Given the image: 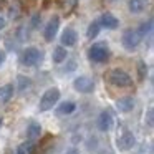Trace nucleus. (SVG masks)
Wrapping results in <instances>:
<instances>
[{"label":"nucleus","mask_w":154,"mask_h":154,"mask_svg":"<svg viewBox=\"0 0 154 154\" xmlns=\"http://www.w3.org/2000/svg\"><path fill=\"white\" fill-rule=\"evenodd\" d=\"M108 80H109L111 85L118 88H129L133 85V78L126 73L124 70H119V68H114V70L109 71L108 75Z\"/></svg>","instance_id":"1"},{"label":"nucleus","mask_w":154,"mask_h":154,"mask_svg":"<svg viewBox=\"0 0 154 154\" xmlns=\"http://www.w3.org/2000/svg\"><path fill=\"white\" fill-rule=\"evenodd\" d=\"M88 57L94 63H104L109 58V50H108V47L104 43H94L88 50Z\"/></svg>","instance_id":"2"},{"label":"nucleus","mask_w":154,"mask_h":154,"mask_svg":"<svg viewBox=\"0 0 154 154\" xmlns=\"http://www.w3.org/2000/svg\"><path fill=\"white\" fill-rule=\"evenodd\" d=\"M58 100H60V90H58V88H50V90H47L43 93V96H42V100H40V111L51 109V108L58 103Z\"/></svg>","instance_id":"3"},{"label":"nucleus","mask_w":154,"mask_h":154,"mask_svg":"<svg viewBox=\"0 0 154 154\" xmlns=\"http://www.w3.org/2000/svg\"><path fill=\"white\" fill-rule=\"evenodd\" d=\"M42 60H43V53H42V50H38V48H35V47H28L27 50L22 53V63H23L25 66H35V65H38Z\"/></svg>","instance_id":"4"},{"label":"nucleus","mask_w":154,"mask_h":154,"mask_svg":"<svg viewBox=\"0 0 154 154\" xmlns=\"http://www.w3.org/2000/svg\"><path fill=\"white\" fill-rule=\"evenodd\" d=\"M141 40H143V38L139 37L137 30H133V28H129V30L124 32L123 38H121L123 47L126 48V50H134V48H137V45L141 43Z\"/></svg>","instance_id":"5"},{"label":"nucleus","mask_w":154,"mask_h":154,"mask_svg":"<svg viewBox=\"0 0 154 154\" xmlns=\"http://www.w3.org/2000/svg\"><path fill=\"white\" fill-rule=\"evenodd\" d=\"M73 88L80 93H91L94 90V83L91 78L88 76H78L76 80L73 81Z\"/></svg>","instance_id":"6"},{"label":"nucleus","mask_w":154,"mask_h":154,"mask_svg":"<svg viewBox=\"0 0 154 154\" xmlns=\"http://www.w3.org/2000/svg\"><path fill=\"white\" fill-rule=\"evenodd\" d=\"M134 143H136V139H134L133 133H129V131H124L123 134H121L119 137H118L116 141V146L119 151H129L131 147L134 146Z\"/></svg>","instance_id":"7"},{"label":"nucleus","mask_w":154,"mask_h":154,"mask_svg":"<svg viewBox=\"0 0 154 154\" xmlns=\"http://www.w3.org/2000/svg\"><path fill=\"white\" fill-rule=\"evenodd\" d=\"M58 27H60V18L58 17H51L50 20H48L47 27H45V32H43V37L47 42H51L55 38V35H57L58 32Z\"/></svg>","instance_id":"8"},{"label":"nucleus","mask_w":154,"mask_h":154,"mask_svg":"<svg viewBox=\"0 0 154 154\" xmlns=\"http://www.w3.org/2000/svg\"><path fill=\"white\" fill-rule=\"evenodd\" d=\"M113 126V116L109 111H103L98 118V129L100 131H109Z\"/></svg>","instance_id":"9"},{"label":"nucleus","mask_w":154,"mask_h":154,"mask_svg":"<svg viewBox=\"0 0 154 154\" xmlns=\"http://www.w3.org/2000/svg\"><path fill=\"white\" fill-rule=\"evenodd\" d=\"M98 22H100V25H103V27L109 28V30H114V28L119 27V20H118V18L114 17L113 14H108V12L101 15V18H100Z\"/></svg>","instance_id":"10"},{"label":"nucleus","mask_w":154,"mask_h":154,"mask_svg":"<svg viewBox=\"0 0 154 154\" xmlns=\"http://www.w3.org/2000/svg\"><path fill=\"white\" fill-rule=\"evenodd\" d=\"M78 40V35L73 28H66L61 33V47H73Z\"/></svg>","instance_id":"11"},{"label":"nucleus","mask_w":154,"mask_h":154,"mask_svg":"<svg viewBox=\"0 0 154 154\" xmlns=\"http://www.w3.org/2000/svg\"><path fill=\"white\" fill-rule=\"evenodd\" d=\"M116 108H118V111H121V113H129V111L134 108L133 98H129V96L119 98V100L116 101Z\"/></svg>","instance_id":"12"},{"label":"nucleus","mask_w":154,"mask_h":154,"mask_svg":"<svg viewBox=\"0 0 154 154\" xmlns=\"http://www.w3.org/2000/svg\"><path fill=\"white\" fill-rule=\"evenodd\" d=\"M147 7V0H129V10L131 14H141Z\"/></svg>","instance_id":"13"},{"label":"nucleus","mask_w":154,"mask_h":154,"mask_svg":"<svg viewBox=\"0 0 154 154\" xmlns=\"http://www.w3.org/2000/svg\"><path fill=\"white\" fill-rule=\"evenodd\" d=\"M75 108H76L75 103H71V101H65V103H61L60 106L57 108V113L61 114V116H65V114H71L75 111Z\"/></svg>","instance_id":"14"},{"label":"nucleus","mask_w":154,"mask_h":154,"mask_svg":"<svg viewBox=\"0 0 154 154\" xmlns=\"http://www.w3.org/2000/svg\"><path fill=\"white\" fill-rule=\"evenodd\" d=\"M27 134H28V139L30 141L37 139L42 134V126L38 123H30V126H28V129H27Z\"/></svg>","instance_id":"15"},{"label":"nucleus","mask_w":154,"mask_h":154,"mask_svg":"<svg viewBox=\"0 0 154 154\" xmlns=\"http://www.w3.org/2000/svg\"><path fill=\"white\" fill-rule=\"evenodd\" d=\"M100 30H101V25H100V22H93V23H90V27H88V30H86V37L90 38V40H94V38L100 35Z\"/></svg>","instance_id":"16"},{"label":"nucleus","mask_w":154,"mask_h":154,"mask_svg":"<svg viewBox=\"0 0 154 154\" xmlns=\"http://www.w3.org/2000/svg\"><path fill=\"white\" fill-rule=\"evenodd\" d=\"M66 60V48L65 47H57L53 50V61L55 63H61Z\"/></svg>","instance_id":"17"},{"label":"nucleus","mask_w":154,"mask_h":154,"mask_svg":"<svg viewBox=\"0 0 154 154\" xmlns=\"http://www.w3.org/2000/svg\"><path fill=\"white\" fill-rule=\"evenodd\" d=\"M151 32H152V18H149L147 22H144V23L141 25V28L137 30V33H139L141 38H144L146 35H149Z\"/></svg>","instance_id":"18"},{"label":"nucleus","mask_w":154,"mask_h":154,"mask_svg":"<svg viewBox=\"0 0 154 154\" xmlns=\"http://www.w3.org/2000/svg\"><path fill=\"white\" fill-rule=\"evenodd\" d=\"M12 96H14V85H5L2 88V96H0V100L4 101V103H7Z\"/></svg>","instance_id":"19"},{"label":"nucleus","mask_w":154,"mask_h":154,"mask_svg":"<svg viewBox=\"0 0 154 154\" xmlns=\"http://www.w3.org/2000/svg\"><path fill=\"white\" fill-rule=\"evenodd\" d=\"M32 151H33V144H32V141H28V143H23L18 146L17 154H32Z\"/></svg>","instance_id":"20"},{"label":"nucleus","mask_w":154,"mask_h":154,"mask_svg":"<svg viewBox=\"0 0 154 154\" xmlns=\"http://www.w3.org/2000/svg\"><path fill=\"white\" fill-rule=\"evenodd\" d=\"M28 86H30V78H27V76H23V75H20V76H18V90L23 91L25 88H28Z\"/></svg>","instance_id":"21"},{"label":"nucleus","mask_w":154,"mask_h":154,"mask_svg":"<svg viewBox=\"0 0 154 154\" xmlns=\"http://www.w3.org/2000/svg\"><path fill=\"white\" fill-rule=\"evenodd\" d=\"M146 123H147V126H152V124H154V109H152V108H149V109H147Z\"/></svg>","instance_id":"22"},{"label":"nucleus","mask_w":154,"mask_h":154,"mask_svg":"<svg viewBox=\"0 0 154 154\" xmlns=\"http://www.w3.org/2000/svg\"><path fill=\"white\" fill-rule=\"evenodd\" d=\"M146 71H147L146 65H144L143 61H141V63H139V78H141V80L144 78V73H146Z\"/></svg>","instance_id":"23"},{"label":"nucleus","mask_w":154,"mask_h":154,"mask_svg":"<svg viewBox=\"0 0 154 154\" xmlns=\"http://www.w3.org/2000/svg\"><path fill=\"white\" fill-rule=\"evenodd\" d=\"M5 58H7V53H5V51H2V50H0V65H2V63H4V61H5Z\"/></svg>","instance_id":"24"},{"label":"nucleus","mask_w":154,"mask_h":154,"mask_svg":"<svg viewBox=\"0 0 154 154\" xmlns=\"http://www.w3.org/2000/svg\"><path fill=\"white\" fill-rule=\"evenodd\" d=\"M4 27H5V20L0 17V30H4Z\"/></svg>","instance_id":"25"},{"label":"nucleus","mask_w":154,"mask_h":154,"mask_svg":"<svg viewBox=\"0 0 154 154\" xmlns=\"http://www.w3.org/2000/svg\"><path fill=\"white\" fill-rule=\"evenodd\" d=\"M0 96H2V88H0Z\"/></svg>","instance_id":"26"},{"label":"nucleus","mask_w":154,"mask_h":154,"mask_svg":"<svg viewBox=\"0 0 154 154\" xmlns=\"http://www.w3.org/2000/svg\"><path fill=\"white\" fill-rule=\"evenodd\" d=\"M0 124H2V119H0Z\"/></svg>","instance_id":"27"}]
</instances>
